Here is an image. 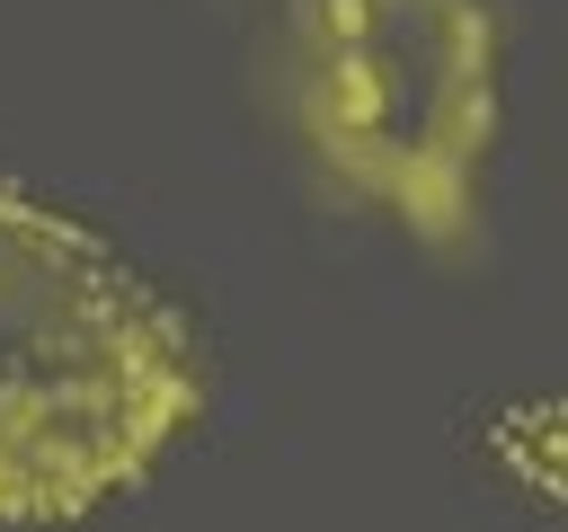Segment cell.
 I'll return each mask as SVG.
<instances>
[{
    "mask_svg": "<svg viewBox=\"0 0 568 532\" xmlns=\"http://www.w3.org/2000/svg\"><path fill=\"white\" fill-rule=\"evenodd\" d=\"M178 310L71 213L0 186V532L80 523L195 426Z\"/></svg>",
    "mask_w": 568,
    "mask_h": 532,
    "instance_id": "1",
    "label": "cell"
},
{
    "mask_svg": "<svg viewBox=\"0 0 568 532\" xmlns=\"http://www.w3.org/2000/svg\"><path fill=\"white\" fill-rule=\"evenodd\" d=\"M488 0H284V124L320 186L426 257L479 248V168L506 124Z\"/></svg>",
    "mask_w": 568,
    "mask_h": 532,
    "instance_id": "2",
    "label": "cell"
}]
</instances>
